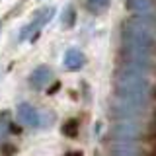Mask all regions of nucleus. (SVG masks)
Masks as SVG:
<instances>
[{
	"instance_id": "ddd939ff",
	"label": "nucleus",
	"mask_w": 156,
	"mask_h": 156,
	"mask_svg": "<svg viewBox=\"0 0 156 156\" xmlns=\"http://www.w3.org/2000/svg\"><path fill=\"white\" fill-rule=\"evenodd\" d=\"M0 27H2V22H0Z\"/></svg>"
},
{
	"instance_id": "423d86ee",
	"label": "nucleus",
	"mask_w": 156,
	"mask_h": 156,
	"mask_svg": "<svg viewBox=\"0 0 156 156\" xmlns=\"http://www.w3.org/2000/svg\"><path fill=\"white\" fill-rule=\"evenodd\" d=\"M61 131H62V135H65V136L72 139V136H76V135H78V123L70 119V121H66V123L61 127Z\"/></svg>"
},
{
	"instance_id": "f8f14e48",
	"label": "nucleus",
	"mask_w": 156,
	"mask_h": 156,
	"mask_svg": "<svg viewBox=\"0 0 156 156\" xmlns=\"http://www.w3.org/2000/svg\"><path fill=\"white\" fill-rule=\"evenodd\" d=\"M154 121H156V111H154Z\"/></svg>"
},
{
	"instance_id": "f257e3e1",
	"label": "nucleus",
	"mask_w": 156,
	"mask_h": 156,
	"mask_svg": "<svg viewBox=\"0 0 156 156\" xmlns=\"http://www.w3.org/2000/svg\"><path fill=\"white\" fill-rule=\"evenodd\" d=\"M18 119L23 125L29 127H37L39 125V113L35 111V107H31L29 104H20L18 105Z\"/></svg>"
},
{
	"instance_id": "20e7f679",
	"label": "nucleus",
	"mask_w": 156,
	"mask_h": 156,
	"mask_svg": "<svg viewBox=\"0 0 156 156\" xmlns=\"http://www.w3.org/2000/svg\"><path fill=\"white\" fill-rule=\"evenodd\" d=\"M51 16H53V10H45V16H43V18H41V16H37V18L33 20V22L29 23L27 27H23V31H22V35H20V37H22V39H26V37H27L31 31H37V27H41L43 23H47L49 20H51Z\"/></svg>"
},
{
	"instance_id": "39448f33",
	"label": "nucleus",
	"mask_w": 156,
	"mask_h": 156,
	"mask_svg": "<svg viewBox=\"0 0 156 156\" xmlns=\"http://www.w3.org/2000/svg\"><path fill=\"white\" fill-rule=\"evenodd\" d=\"M152 6V0H127V8L135 12H144Z\"/></svg>"
},
{
	"instance_id": "7ed1b4c3",
	"label": "nucleus",
	"mask_w": 156,
	"mask_h": 156,
	"mask_svg": "<svg viewBox=\"0 0 156 156\" xmlns=\"http://www.w3.org/2000/svg\"><path fill=\"white\" fill-rule=\"evenodd\" d=\"M86 62V57L82 55L78 49H68L66 55H65V66L68 70H80Z\"/></svg>"
},
{
	"instance_id": "0eeeda50",
	"label": "nucleus",
	"mask_w": 156,
	"mask_h": 156,
	"mask_svg": "<svg viewBox=\"0 0 156 156\" xmlns=\"http://www.w3.org/2000/svg\"><path fill=\"white\" fill-rule=\"evenodd\" d=\"M0 152H2L4 156H14V154L18 152V148L14 144H10V143H4L2 146H0Z\"/></svg>"
},
{
	"instance_id": "1a4fd4ad",
	"label": "nucleus",
	"mask_w": 156,
	"mask_h": 156,
	"mask_svg": "<svg viewBox=\"0 0 156 156\" xmlns=\"http://www.w3.org/2000/svg\"><path fill=\"white\" fill-rule=\"evenodd\" d=\"M72 23H74V10L68 8V10H66V16H65V26H66V27H70Z\"/></svg>"
},
{
	"instance_id": "f03ea898",
	"label": "nucleus",
	"mask_w": 156,
	"mask_h": 156,
	"mask_svg": "<svg viewBox=\"0 0 156 156\" xmlns=\"http://www.w3.org/2000/svg\"><path fill=\"white\" fill-rule=\"evenodd\" d=\"M51 76H53L51 68H49L47 65H41V66H37L35 70L31 72V76H29V82H31L33 88H43L49 80H51Z\"/></svg>"
},
{
	"instance_id": "9d476101",
	"label": "nucleus",
	"mask_w": 156,
	"mask_h": 156,
	"mask_svg": "<svg viewBox=\"0 0 156 156\" xmlns=\"http://www.w3.org/2000/svg\"><path fill=\"white\" fill-rule=\"evenodd\" d=\"M58 86H61V84H58V82H57L55 86H51V88H49V92H47V94H55V92L58 90Z\"/></svg>"
},
{
	"instance_id": "9b49d317",
	"label": "nucleus",
	"mask_w": 156,
	"mask_h": 156,
	"mask_svg": "<svg viewBox=\"0 0 156 156\" xmlns=\"http://www.w3.org/2000/svg\"><path fill=\"white\" fill-rule=\"evenodd\" d=\"M152 98H156V86H154V90H152Z\"/></svg>"
},
{
	"instance_id": "6e6552de",
	"label": "nucleus",
	"mask_w": 156,
	"mask_h": 156,
	"mask_svg": "<svg viewBox=\"0 0 156 156\" xmlns=\"http://www.w3.org/2000/svg\"><path fill=\"white\" fill-rule=\"evenodd\" d=\"M107 0H88V6H90L92 10H100L101 6H105Z\"/></svg>"
}]
</instances>
